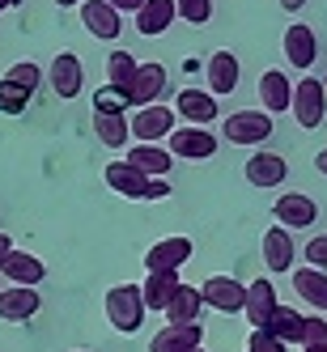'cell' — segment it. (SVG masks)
Wrapping results in <instances>:
<instances>
[{"mask_svg":"<svg viewBox=\"0 0 327 352\" xmlns=\"http://www.w3.org/2000/svg\"><path fill=\"white\" fill-rule=\"evenodd\" d=\"M281 52H285V60L293 68H310L319 60V38H315V30L306 21H289V30L281 38Z\"/></svg>","mask_w":327,"mask_h":352,"instance_id":"cell-15","label":"cell"},{"mask_svg":"<svg viewBox=\"0 0 327 352\" xmlns=\"http://www.w3.org/2000/svg\"><path fill=\"white\" fill-rule=\"evenodd\" d=\"M174 115H179L183 123H200V128H209V123H217V94L209 89H179V98H174Z\"/></svg>","mask_w":327,"mask_h":352,"instance_id":"cell-14","label":"cell"},{"mask_svg":"<svg viewBox=\"0 0 327 352\" xmlns=\"http://www.w3.org/2000/svg\"><path fill=\"white\" fill-rule=\"evenodd\" d=\"M289 272H293L297 297L306 301L310 310L323 314V310H327V272H323V267H310V263H306V267H289Z\"/></svg>","mask_w":327,"mask_h":352,"instance_id":"cell-24","label":"cell"},{"mask_svg":"<svg viewBox=\"0 0 327 352\" xmlns=\"http://www.w3.org/2000/svg\"><path fill=\"white\" fill-rule=\"evenodd\" d=\"M246 183L251 187H260V191H272V187H281L289 179V162L281 153H268V148H260L255 157H246Z\"/></svg>","mask_w":327,"mask_h":352,"instance_id":"cell-11","label":"cell"},{"mask_svg":"<svg viewBox=\"0 0 327 352\" xmlns=\"http://www.w3.org/2000/svg\"><path fill=\"white\" fill-rule=\"evenodd\" d=\"M200 297H204V306H213L217 314H238L242 297H246V285L234 280V276H209V280L200 285Z\"/></svg>","mask_w":327,"mask_h":352,"instance_id":"cell-9","label":"cell"},{"mask_svg":"<svg viewBox=\"0 0 327 352\" xmlns=\"http://www.w3.org/2000/svg\"><path fill=\"white\" fill-rule=\"evenodd\" d=\"M327 340V322L319 318V314H302V348H315V344H323Z\"/></svg>","mask_w":327,"mask_h":352,"instance_id":"cell-33","label":"cell"},{"mask_svg":"<svg viewBox=\"0 0 327 352\" xmlns=\"http://www.w3.org/2000/svg\"><path fill=\"white\" fill-rule=\"evenodd\" d=\"M191 352H209V348H204V344H200V348H191Z\"/></svg>","mask_w":327,"mask_h":352,"instance_id":"cell-46","label":"cell"},{"mask_svg":"<svg viewBox=\"0 0 327 352\" xmlns=\"http://www.w3.org/2000/svg\"><path fill=\"white\" fill-rule=\"evenodd\" d=\"M128 166H136L145 179H166L170 174V166H174V157H170V148H162V144H149V140H136L132 148H128V157H123Z\"/></svg>","mask_w":327,"mask_h":352,"instance_id":"cell-18","label":"cell"},{"mask_svg":"<svg viewBox=\"0 0 327 352\" xmlns=\"http://www.w3.org/2000/svg\"><path fill=\"white\" fill-rule=\"evenodd\" d=\"M166 140H170L166 148H170L174 162H209V157H217V136L209 128H200V123H183V128H174Z\"/></svg>","mask_w":327,"mask_h":352,"instance_id":"cell-3","label":"cell"},{"mask_svg":"<svg viewBox=\"0 0 327 352\" xmlns=\"http://www.w3.org/2000/svg\"><path fill=\"white\" fill-rule=\"evenodd\" d=\"M166 68L162 64H136L132 72V81L128 89H123V102L128 107H149V102H162V94H166Z\"/></svg>","mask_w":327,"mask_h":352,"instance_id":"cell-6","label":"cell"},{"mask_svg":"<svg viewBox=\"0 0 327 352\" xmlns=\"http://www.w3.org/2000/svg\"><path fill=\"white\" fill-rule=\"evenodd\" d=\"M302 352H327V340H323V344H315V348H302Z\"/></svg>","mask_w":327,"mask_h":352,"instance_id":"cell-43","label":"cell"},{"mask_svg":"<svg viewBox=\"0 0 327 352\" xmlns=\"http://www.w3.org/2000/svg\"><path fill=\"white\" fill-rule=\"evenodd\" d=\"M94 132L107 148L128 144V111H94Z\"/></svg>","mask_w":327,"mask_h":352,"instance_id":"cell-27","label":"cell"},{"mask_svg":"<svg viewBox=\"0 0 327 352\" xmlns=\"http://www.w3.org/2000/svg\"><path fill=\"white\" fill-rule=\"evenodd\" d=\"M5 9H9V0H0V13H5Z\"/></svg>","mask_w":327,"mask_h":352,"instance_id":"cell-44","label":"cell"},{"mask_svg":"<svg viewBox=\"0 0 327 352\" xmlns=\"http://www.w3.org/2000/svg\"><path fill=\"white\" fill-rule=\"evenodd\" d=\"M5 81H9V85H17L26 98H34V89L43 85V68H39V64H30V60H26V64H13V68L5 72Z\"/></svg>","mask_w":327,"mask_h":352,"instance_id":"cell-31","label":"cell"},{"mask_svg":"<svg viewBox=\"0 0 327 352\" xmlns=\"http://www.w3.org/2000/svg\"><path fill=\"white\" fill-rule=\"evenodd\" d=\"M136 21L132 26L145 34V38H158L174 26V0H140V9L132 13Z\"/></svg>","mask_w":327,"mask_h":352,"instance_id":"cell-21","label":"cell"},{"mask_svg":"<svg viewBox=\"0 0 327 352\" xmlns=\"http://www.w3.org/2000/svg\"><path fill=\"white\" fill-rule=\"evenodd\" d=\"M246 352H285V344L276 340V336H268L264 327H255V331H251V340H246Z\"/></svg>","mask_w":327,"mask_h":352,"instance_id":"cell-34","label":"cell"},{"mask_svg":"<svg viewBox=\"0 0 327 352\" xmlns=\"http://www.w3.org/2000/svg\"><path fill=\"white\" fill-rule=\"evenodd\" d=\"M174 128H179V115H174V107H166V102L136 107V115L128 119V136L149 140V144H162Z\"/></svg>","mask_w":327,"mask_h":352,"instance_id":"cell-4","label":"cell"},{"mask_svg":"<svg viewBox=\"0 0 327 352\" xmlns=\"http://www.w3.org/2000/svg\"><path fill=\"white\" fill-rule=\"evenodd\" d=\"M0 276H5L9 285H30V289H39V285L47 280V267H43L39 255H30V250L9 246L5 259H0Z\"/></svg>","mask_w":327,"mask_h":352,"instance_id":"cell-8","label":"cell"},{"mask_svg":"<svg viewBox=\"0 0 327 352\" xmlns=\"http://www.w3.org/2000/svg\"><path fill=\"white\" fill-rule=\"evenodd\" d=\"M315 170L327 174V148H319V153H315Z\"/></svg>","mask_w":327,"mask_h":352,"instance_id":"cell-40","label":"cell"},{"mask_svg":"<svg viewBox=\"0 0 327 352\" xmlns=\"http://www.w3.org/2000/svg\"><path fill=\"white\" fill-rule=\"evenodd\" d=\"M56 5H60V9H77V5H81V0H56Z\"/></svg>","mask_w":327,"mask_h":352,"instance_id":"cell-42","label":"cell"},{"mask_svg":"<svg viewBox=\"0 0 327 352\" xmlns=\"http://www.w3.org/2000/svg\"><path fill=\"white\" fill-rule=\"evenodd\" d=\"M204 344V327L200 322H170L149 340V352H191Z\"/></svg>","mask_w":327,"mask_h":352,"instance_id":"cell-16","label":"cell"},{"mask_svg":"<svg viewBox=\"0 0 327 352\" xmlns=\"http://www.w3.org/2000/svg\"><path fill=\"white\" fill-rule=\"evenodd\" d=\"M174 17L191 21V26H209L213 21V0H174Z\"/></svg>","mask_w":327,"mask_h":352,"instance_id":"cell-32","label":"cell"},{"mask_svg":"<svg viewBox=\"0 0 327 352\" xmlns=\"http://www.w3.org/2000/svg\"><path fill=\"white\" fill-rule=\"evenodd\" d=\"M81 26L94 34V38H103V43H115L123 34V13H115L107 0H81Z\"/></svg>","mask_w":327,"mask_h":352,"instance_id":"cell-10","label":"cell"},{"mask_svg":"<svg viewBox=\"0 0 327 352\" xmlns=\"http://www.w3.org/2000/svg\"><path fill=\"white\" fill-rule=\"evenodd\" d=\"M166 195H170L166 179H149V199H166Z\"/></svg>","mask_w":327,"mask_h":352,"instance_id":"cell-37","label":"cell"},{"mask_svg":"<svg viewBox=\"0 0 327 352\" xmlns=\"http://www.w3.org/2000/svg\"><path fill=\"white\" fill-rule=\"evenodd\" d=\"M103 179H107V187H111L115 195H123V199H149V179H145L136 166H128V162H111Z\"/></svg>","mask_w":327,"mask_h":352,"instance_id":"cell-23","label":"cell"},{"mask_svg":"<svg viewBox=\"0 0 327 352\" xmlns=\"http://www.w3.org/2000/svg\"><path fill=\"white\" fill-rule=\"evenodd\" d=\"M302 259H306L310 267H323V272H327V234L310 238V242H306V250H302Z\"/></svg>","mask_w":327,"mask_h":352,"instance_id":"cell-35","label":"cell"},{"mask_svg":"<svg viewBox=\"0 0 327 352\" xmlns=\"http://www.w3.org/2000/svg\"><path fill=\"white\" fill-rule=\"evenodd\" d=\"M281 306L276 301V289H272V280H251L246 285V297H242V314H246V322L251 327H268V318H272V310Z\"/></svg>","mask_w":327,"mask_h":352,"instance_id":"cell-19","label":"cell"},{"mask_svg":"<svg viewBox=\"0 0 327 352\" xmlns=\"http://www.w3.org/2000/svg\"><path fill=\"white\" fill-rule=\"evenodd\" d=\"M107 5H111L115 13H136V9H140V0H107Z\"/></svg>","mask_w":327,"mask_h":352,"instance_id":"cell-38","label":"cell"},{"mask_svg":"<svg viewBox=\"0 0 327 352\" xmlns=\"http://www.w3.org/2000/svg\"><path fill=\"white\" fill-rule=\"evenodd\" d=\"M281 9L285 13H302V9H306V0H281Z\"/></svg>","mask_w":327,"mask_h":352,"instance_id":"cell-39","label":"cell"},{"mask_svg":"<svg viewBox=\"0 0 327 352\" xmlns=\"http://www.w3.org/2000/svg\"><path fill=\"white\" fill-rule=\"evenodd\" d=\"M107 322L115 331L132 336L145 322V301H140V285H115L107 289Z\"/></svg>","mask_w":327,"mask_h":352,"instance_id":"cell-2","label":"cell"},{"mask_svg":"<svg viewBox=\"0 0 327 352\" xmlns=\"http://www.w3.org/2000/svg\"><path fill=\"white\" fill-rule=\"evenodd\" d=\"M272 115L268 111H234L230 119H225V140L230 144H264L268 136H272Z\"/></svg>","mask_w":327,"mask_h":352,"instance_id":"cell-5","label":"cell"},{"mask_svg":"<svg viewBox=\"0 0 327 352\" xmlns=\"http://www.w3.org/2000/svg\"><path fill=\"white\" fill-rule=\"evenodd\" d=\"M200 310H204V297H200V289L179 280V289H174L170 301H166V318H170V322H200Z\"/></svg>","mask_w":327,"mask_h":352,"instance_id":"cell-26","label":"cell"},{"mask_svg":"<svg viewBox=\"0 0 327 352\" xmlns=\"http://www.w3.org/2000/svg\"><path fill=\"white\" fill-rule=\"evenodd\" d=\"M43 306V297L30 289V285H9V289H0V318L5 322H26L34 318Z\"/></svg>","mask_w":327,"mask_h":352,"instance_id":"cell-17","label":"cell"},{"mask_svg":"<svg viewBox=\"0 0 327 352\" xmlns=\"http://www.w3.org/2000/svg\"><path fill=\"white\" fill-rule=\"evenodd\" d=\"M264 331H268V336H276L281 344H297V340H302V314H297V310H289V306H276Z\"/></svg>","mask_w":327,"mask_h":352,"instance_id":"cell-29","label":"cell"},{"mask_svg":"<svg viewBox=\"0 0 327 352\" xmlns=\"http://www.w3.org/2000/svg\"><path fill=\"white\" fill-rule=\"evenodd\" d=\"M0 102H5L9 111H17L21 102H30V98H26V94H21L17 85H9V81H0Z\"/></svg>","mask_w":327,"mask_h":352,"instance_id":"cell-36","label":"cell"},{"mask_svg":"<svg viewBox=\"0 0 327 352\" xmlns=\"http://www.w3.org/2000/svg\"><path fill=\"white\" fill-rule=\"evenodd\" d=\"M289 115L297 119V128H306V132L323 128V119H327V89H323L319 77H302L293 85V94H289Z\"/></svg>","mask_w":327,"mask_h":352,"instance_id":"cell-1","label":"cell"},{"mask_svg":"<svg viewBox=\"0 0 327 352\" xmlns=\"http://www.w3.org/2000/svg\"><path fill=\"white\" fill-rule=\"evenodd\" d=\"M174 289H179V272H149V280L140 285L145 310H166V301H170Z\"/></svg>","mask_w":327,"mask_h":352,"instance_id":"cell-28","label":"cell"},{"mask_svg":"<svg viewBox=\"0 0 327 352\" xmlns=\"http://www.w3.org/2000/svg\"><path fill=\"white\" fill-rule=\"evenodd\" d=\"M136 64L140 60L132 52H111L107 56V85H115L123 94V89H128V81H132V72H136Z\"/></svg>","mask_w":327,"mask_h":352,"instance_id":"cell-30","label":"cell"},{"mask_svg":"<svg viewBox=\"0 0 327 352\" xmlns=\"http://www.w3.org/2000/svg\"><path fill=\"white\" fill-rule=\"evenodd\" d=\"M293 259H297L293 234L285 230V225H272V230L264 234V267H268V272H289Z\"/></svg>","mask_w":327,"mask_h":352,"instance_id":"cell-20","label":"cell"},{"mask_svg":"<svg viewBox=\"0 0 327 352\" xmlns=\"http://www.w3.org/2000/svg\"><path fill=\"white\" fill-rule=\"evenodd\" d=\"M191 255H196L191 238L174 234V238H162V242H154V246H149V255H145V267H149V272H179V267H183Z\"/></svg>","mask_w":327,"mask_h":352,"instance_id":"cell-12","label":"cell"},{"mask_svg":"<svg viewBox=\"0 0 327 352\" xmlns=\"http://www.w3.org/2000/svg\"><path fill=\"white\" fill-rule=\"evenodd\" d=\"M289 94H293V81L285 77L281 68H268L264 77H260V111H268V115H285L289 111Z\"/></svg>","mask_w":327,"mask_h":352,"instance_id":"cell-25","label":"cell"},{"mask_svg":"<svg viewBox=\"0 0 327 352\" xmlns=\"http://www.w3.org/2000/svg\"><path fill=\"white\" fill-rule=\"evenodd\" d=\"M238 77H242V64H238V56L234 52H213L209 56V94H234L238 89Z\"/></svg>","mask_w":327,"mask_h":352,"instance_id":"cell-22","label":"cell"},{"mask_svg":"<svg viewBox=\"0 0 327 352\" xmlns=\"http://www.w3.org/2000/svg\"><path fill=\"white\" fill-rule=\"evenodd\" d=\"M9 246H13V238H9V234H0V259H5V250H9Z\"/></svg>","mask_w":327,"mask_h":352,"instance_id":"cell-41","label":"cell"},{"mask_svg":"<svg viewBox=\"0 0 327 352\" xmlns=\"http://www.w3.org/2000/svg\"><path fill=\"white\" fill-rule=\"evenodd\" d=\"M323 89H327V77H323Z\"/></svg>","mask_w":327,"mask_h":352,"instance_id":"cell-47","label":"cell"},{"mask_svg":"<svg viewBox=\"0 0 327 352\" xmlns=\"http://www.w3.org/2000/svg\"><path fill=\"white\" fill-rule=\"evenodd\" d=\"M13 5H26V0H9V9H13Z\"/></svg>","mask_w":327,"mask_h":352,"instance_id":"cell-45","label":"cell"},{"mask_svg":"<svg viewBox=\"0 0 327 352\" xmlns=\"http://www.w3.org/2000/svg\"><path fill=\"white\" fill-rule=\"evenodd\" d=\"M272 217H276V225H285V230H310L319 221V204L306 191H285V195H276Z\"/></svg>","mask_w":327,"mask_h":352,"instance_id":"cell-7","label":"cell"},{"mask_svg":"<svg viewBox=\"0 0 327 352\" xmlns=\"http://www.w3.org/2000/svg\"><path fill=\"white\" fill-rule=\"evenodd\" d=\"M47 81H52V89L64 98V102H72V98L85 89V68H81V60L72 52H60L52 60V68H47Z\"/></svg>","mask_w":327,"mask_h":352,"instance_id":"cell-13","label":"cell"}]
</instances>
